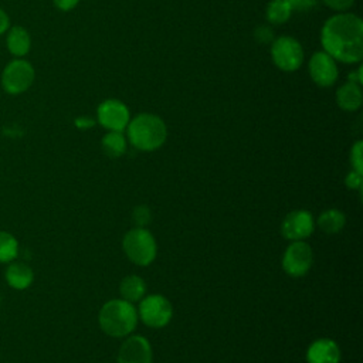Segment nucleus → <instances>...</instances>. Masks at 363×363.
<instances>
[{"label":"nucleus","instance_id":"1","mask_svg":"<svg viewBox=\"0 0 363 363\" xmlns=\"http://www.w3.org/2000/svg\"><path fill=\"white\" fill-rule=\"evenodd\" d=\"M320 44L326 54L343 64L363 58V21L353 13L340 11L329 17L320 30Z\"/></svg>","mask_w":363,"mask_h":363},{"label":"nucleus","instance_id":"2","mask_svg":"<svg viewBox=\"0 0 363 363\" xmlns=\"http://www.w3.org/2000/svg\"><path fill=\"white\" fill-rule=\"evenodd\" d=\"M128 139L139 150L152 152L159 149L167 138V128L162 118L155 113H139L126 126Z\"/></svg>","mask_w":363,"mask_h":363},{"label":"nucleus","instance_id":"3","mask_svg":"<svg viewBox=\"0 0 363 363\" xmlns=\"http://www.w3.org/2000/svg\"><path fill=\"white\" fill-rule=\"evenodd\" d=\"M99 326L112 337H123L133 332L138 323L135 306L125 299L108 301L99 311Z\"/></svg>","mask_w":363,"mask_h":363},{"label":"nucleus","instance_id":"4","mask_svg":"<svg viewBox=\"0 0 363 363\" xmlns=\"http://www.w3.org/2000/svg\"><path fill=\"white\" fill-rule=\"evenodd\" d=\"M123 251L126 257L136 265L146 267L156 257L155 237L143 227H135L129 230L123 237Z\"/></svg>","mask_w":363,"mask_h":363},{"label":"nucleus","instance_id":"5","mask_svg":"<svg viewBox=\"0 0 363 363\" xmlns=\"http://www.w3.org/2000/svg\"><path fill=\"white\" fill-rule=\"evenodd\" d=\"M272 62L284 72H294L301 68L305 60L301 43L291 35H281L271 43Z\"/></svg>","mask_w":363,"mask_h":363},{"label":"nucleus","instance_id":"6","mask_svg":"<svg viewBox=\"0 0 363 363\" xmlns=\"http://www.w3.org/2000/svg\"><path fill=\"white\" fill-rule=\"evenodd\" d=\"M35 72L33 65L21 58L13 60L6 65L1 72V86L7 94L17 95L27 91L33 81Z\"/></svg>","mask_w":363,"mask_h":363},{"label":"nucleus","instance_id":"7","mask_svg":"<svg viewBox=\"0 0 363 363\" xmlns=\"http://www.w3.org/2000/svg\"><path fill=\"white\" fill-rule=\"evenodd\" d=\"M139 315L145 325L150 328H163L170 322L173 316V308L167 298L153 294L145 296L140 301Z\"/></svg>","mask_w":363,"mask_h":363},{"label":"nucleus","instance_id":"8","mask_svg":"<svg viewBox=\"0 0 363 363\" xmlns=\"http://www.w3.org/2000/svg\"><path fill=\"white\" fill-rule=\"evenodd\" d=\"M98 122L108 130L122 132L126 129L130 113L129 108L119 99H105L98 105L96 109Z\"/></svg>","mask_w":363,"mask_h":363},{"label":"nucleus","instance_id":"9","mask_svg":"<svg viewBox=\"0 0 363 363\" xmlns=\"http://www.w3.org/2000/svg\"><path fill=\"white\" fill-rule=\"evenodd\" d=\"M312 248L303 241H294L286 248L282 258V268L291 277H302L312 267Z\"/></svg>","mask_w":363,"mask_h":363},{"label":"nucleus","instance_id":"10","mask_svg":"<svg viewBox=\"0 0 363 363\" xmlns=\"http://www.w3.org/2000/svg\"><path fill=\"white\" fill-rule=\"evenodd\" d=\"M336 62L337 61H335L323 50L313 52L308 62V69L312 81L322 88L332 86L339 77V69Z\"/></svg>","mask_w":363,"mask_h":363},{"label":"nucleus","instance_id":"11","mask_svg":"<svg viewBox=\"0 0 363 363\" xmlns=\"http://www.w3.org/2000/svg\"><path fill=\"white\" fill-rule=\"evenodd\" d=\"M315 228L313 217L306 210L291 211L282 221L281 234L292 241H302L308 238Z\"/></svg>","mask_w":363,"mask_h":363},{"label":"nucleus","instance_id":"12","mask_svg":"<svg viewBox=\"0 0 363 363\" xmlns=\"http://www.w3.org/2000/svg\"><path fill=\"white\" fill-rule=\"evenodd\" d=\"M118 363H152V347L146 337L129 336L121 346Z\"/></svg>","mask_w":363,"mask_h":363},{"label":"nucleus","instance_id":"13","mask_svg":"<svg viewBox=\"0 0 363 363\" xmlns=\"http://www.w3.org/2000/svg\"><path fill=\"white\" fill-rule=\"evenodd\" d=\"M308 363H339L340 349L332 339H318L311 343L306 352Z\"/></svg>","mask_w":363,"mask_h":363},{"label":"nucleus","instance_id":"14","mask_svg":"<svg viewBox=\"0 0 363 363\" xmlns=\"http://www.w3.org/2000/svg\"><path fill=\"white\" fill-rule=\"evenodd\" d=\"M363 102V94H362V85H357L354 82L347 81L336 91V104L339 108L347 112L357 111L362 106Z\"/></svg>","mask_w":363,"mask_h":363},{"label":"nucleus","instance_id":"15","mask_svg":"<svg viewBox=\"0 0 363 363\" xmlns=\"http://www.w3.org/2000/svg\"><path fill=\"white\" fill-rule=\"evenodd\" d=\"M6 279L14 289H26L34 279L33 269L24 262H13L6 269Z\"/></svg>","mask_w":363,"mask_h":363},{"label":"nucleus","instance_id":"16","mask_svg":"<svg viewBox=\"0 0 363 363\" xmlns=\"http://www.w3.org/2000/svg\"><path fill=\"white\" fill-rule=\"evenodd\" d=\"M7 48L14 57H24L31 47V38L24 27L14 26L7 34Z\"/></svg>","mask_w":363,"mask_h":363},{"label":"nucleus","instance_id":"17","mask_svg":"<svg viewBox=\"0 0 363 363\" xmlns=\"http://www.w3.org/2000/svg\"><path fill=\"white\" fill-rule=\"evenodd\" d=\"M119 292L122 295V299L128 302H136L140 301L146 292V284L145 281L138 275H129L122 279Z\"/></svg>","mask_w":363,"mask_h":363},{"label":"nucleus","instance_id":"18","mask_svg":"<svg viewBox=\"0 0 363 363\" xmlns=\"http://www.w3.org/2000/svg\"><path fill=\"white\" fill-rule=\"evenodd\" d=\"M345 223H346V217L337 208L326 210L318 218L319 228L323 233H326V234H336V233H339L343 228Z\"/></svg>","mask_w":363,"mask_h":363},{"label":"nucleus","instance_id":"19","mask_svg":"<svg viewBox=\"0 0 363 363\" xmlns=\"http://www.w3.org/2000/svg\"><path fill=\"white\" fill-rule=\"evenodd\" d=\"M292 11L294 10L286 0H269L265 17L271 24H284L291 18Z\"/></svg>","mask_w":363,"mask_h":363},{"label":"nucleus","instance_id":"20","mask_svg":"<svg viewBox=\"0 0 363 363\" xmlns=\"http://www.w3.org/2000/svg\"><path fill=\"white\" fill-rule=\"evenodd\" d=\"M102 150L109 157H119L126 150V139L122 132L109 130L101 140Z\"/></svg>","mask_w":363,"mask_h":363},{"label":"nucleus","instance_id":"21","mask_svg":"<svg viewBox=\"0 0 363 363\" xmlns=\"http://www.w3.org/2000/svg\"><path fill=\"white\" fill-rule=\"evenodd\" d=\"M18 241L17 238L7 233L0 231V262H10L17 257Z\"/></svg>","mask_w":363,"mask_h":363},{"label":"nucleus","instance_id":"22","mask_svg":"<svg viewBox=\"0 0 363 363\" xmlns=\"http://www.w3.org/2000/svg\"><path fill=\"white\" fill-rule=\"evenodd\" d=\"M363 142L357 140L350 150V162L353 166V170L357 173H363Z\"/></svg>","mask_w":363,"mask_h":363},{"label":"nucleus","instance_id":"23","mask_svg":"<svg viewBox=\"0 0 363 363\" xmlns=\"http://www.w3.org/2000/svg\"><path fill=\"white\" fill-rule=\"evenodd\" d=\"M150 218H152V214L147 206H138L132 211V220L138 227H145L146 224L150 223Z\"/></svg>","mask_w":363,"mask_h":363},{"label":"nucleus","instance_id":"24","mask_svg":"<svg viewBox=\"0 0 363 363\" xmlns=\"http://www.w3.org/2000/svg\"><path fill=\"white\" fill-rule=\"evenodd\" d=\"M254 35H255L257 41L261 43V44H268V43L274 41V31L268 26L257 27Z\"/></svg>","mask_w":363,"mask_h":363},{"label":"nucleus","instance_id":"25","mask_svg":"<svg viewBox=\"0 0 363 363\" xmlns=\"http://www.w3.org/2000/svg\"><path fill=\"white\" fill-rule=\"evenodd\" d=\"M320 1L325 6H328L329 9H332L335 11H339V13L349 10L354 3V0H320Z\"/></svg>","mask_w":363,"mask_h":363},{"label":"nucleus","instance_id":"26","mask_svg":"<svg viewBox=\"0 0 363 363\" xmlns=\"http://www.w3.org/2000/svg\"><path fill=\"white\" fill-rule=\"evenodd\" d=\"M292 10H296V11H308L311 9H313L318 3V0H286Z\"/></svg>","mask_w":363,"mask_h":363},{"label":"nucleus","instance_id":"27","mask_svg":"<svg viewBox=\"0 0 363 363\" xmlns=\"http://www.w3.org/2000/svg\"><path fill=\"white\" fill-rule=\"evenodd\" d=\"M346 186L349 187V189H360V186H362V182H363V179H362V173H357V172H354V170H352L347 176H346Z\"/></svg>","mask_w":363,"mask_h":363},{"label":"nucleus","instance_id":"28","mask_svg":"<svg viewBox=\"0 0 363 363\" xmlns=\"http://www.w3.org/2000/svg\"><path fill=\"white\" fill-rule=\"evenodd\" d=\"M54 6L61 10V11H69L74 7H77V4L79 3V0H52Z\"/></svg>","mask_w":363,"mask_h":363},{"label":"nucleus","instance_id":"29","mask_svg":"<svg viewBox=\"0 0 363 363\" xmlns=\"http://www.w3.org/2000/svg\"><path fill=\"white\" fill-rule=\"evenodd\" d=\"M349 81H350V82H354V84H357V85H362V84H363V69H362V67H359L356 71H352V72L349 74Z\"/></svg>","mask_w":363,"mask_h":363},{"label":"nucleus","instance_id":"30","mask_svg":"<svg viewBox=\"0 0 363 363\" xmlns=\"http://www.w3.org/2000/svg\"><path fill=\"white\" fill-rule=\"evenodd\" d=\"M9 26H10L9 16L6 14V11L3 9H0V35L9 28Z\"/></svg>","mask_w":363,"mask_h":363},{"label":"nucleus","instance_id":"31","mask_svg":"<svg viewBox=\"0 0 363 363\" xmlns=\"http://www.w3.org/2000/svg\"><path fill=\"white\" fill-rule=\"evenodd\" d=\"M77 125H78L79 128H89V126H92V125H94V121L81 118V119H78V121H77Z\"/></svg>","mask_w":363,"mask_h":363}]
</instances>
